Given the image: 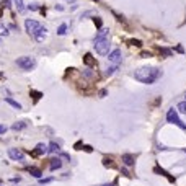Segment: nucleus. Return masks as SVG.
Masks as SVG:
<instances>
[{"instance_id": "obj_1", "label": "nucleus", "mask_w": 186, "mask_h": 186, "mask_svg": "<svg viewBox=\"0 0 186 186\" xmlns=\"http://www.w3.org/2000/svg\"><path fill=\"white\" fill-rule=\"evenodd\" d=\"M160 77H162V70L157 67H140L134 72V78L145 85H150L154 82H157Z\"/></svg>"}, {"instance_id": "obj_2", "label": "nucleus", "mask_w": 186, "mask_h": 186, "mask_svg": "<svg viewBox=\"0 0 186 186\" xmlns=\"http://www.w3.org/2000/svg\"><path fill=\"white\" fill-rule=\"evenodd\" d=\"M25 28H26V31L31 34V36L34 38L36 41H43L44 39V36L47 34V30H46V26H43L39 21H36V20H26L25 21Z\"/></svg>"}, {"instance_id": "obj_3", "label": "nucleus", "mask_w": 186, "mask_h": 186, "mask_svg": "<svg viewBox=\"0 0 186 186\" xmlns=\"http://www.w3.org/2000/svg\"><path fill=\"white\" fill-rule=\"evenodd\" d=\"M15 62H16V65H18L20 69H23V70H33V69L36 67V61H34V57H31V56L18 57Z\"/></svg>"}, {"instance_id": "obj_4", "label": "nucleus", "mask_w": 186, "mask_h": 186, "mask_svg": "<svg viewBox=\"0 0 186 186\" xmlns=\"http://www.w3.org/2000/svg\"><path fill=\"white\" fill-rule=\"evenodd\" d=\"M93 47H95V51L100 54V56H108V54H109V39L95 41Z\"/></svg>"}, {"instance_id": "obj_5", "label": "nucleus", "mask_w": 186, "mask_h": 186, "mask_svg": "<svg viewBox=\"0 0 186 186\" xmlns=\"http://www.w3.org/2000/svg\"><path fill=\"white\" fill-rule=\"evenodd\" d=\"M167 121L168 123H171V124H176L180 129H183V131H186V124L181 121L180 118H178V114H176V111H175L173 108L171 109H168V113H167Z\"/></svg>"}, {"instance_id": "obj_6", "label": "nucleus", "mask_w": 186, "mask_h": 186, "mask_svg": "<svg viewBox=\"0 0 186 186\" xmlns=\"http://www.w3.org/2000/svg\"><path fill=\"white\" fill-rule=\"evenodd\" d=\"M8 157L15 162H25V154L20 149H8Z\"/></svg>"}, {"instance_id": "obj_7", "label": "nucleus", "mask_w": 186, "mask_h": 186, "mask_svg": "<svg viewBox=\"0 0 186 186\" xmlns=\"http://www.w3.org/2000/svg\"><path fill=\"white\" fill-rule=\"evenodd\" d=\"M123 59V52H121V49H114V51H111V52L108 54V61L109 62H113V64H116L118 65L119 62H121Z\"/></svg>"}, {"instance_id": "obj_8", "label": "nucleus", "mask_w": 186, "mask_h": 186, "mask_svg": "<svg viewBox=\"0 0 186 186\" xmlns=\"http://www.w3.org/2000/svg\"><path fill=\"white\" fill-rule=\"evenodd\" d=\"M47 152H49V145H46V144H38L36 150H33V155H44Z\"/></svg>"}, {"instance_id": "obj_9", "label": "nucleus", "mask_w": 186, "mask_h": 186, "mask_svg": "<svg viewBox=\"0 0 186 186\" xmlns=\"http://www.w3.org/2000/svg\"><path fill=\"white\" fill-rule=\"evenodd\" d=\"M108 36H109V28H101L96 33V36H95V41H103V39H108Z\"/></svg>"}, {"instance_id": "obj_10", "label": "nucleus", "mask_w": 186, "mask_h": 186, "mask_svg": "<svg viewBox=\"0 0 186 186\" xmlns=\"http://www.w3.org/2000/svg\"><path fill=\"white\" fill-rule=\"evenodd\" d=\"M123 163L126 165V167H132V165L136 163V160H134V155L124 154V155H123Z\"/></svg>"}, {"instance_id": "obj_11", "label": "nucleus", "mask_w": 186, "mask_h": 186, "mask_svg": "<svg viewBox=\"0 0 186 186\" xmlns=\"http://www.w3.org/2000/svg\"><path fill=\"white\" fill-rule=\"evenodd\" d=\"M62 167V162H61V157H56V158H52L51 160V163H49V168L51 170H59V168Z\"/></svg>"}, {"instance_id": "obj_12", "label": "nucleus", "mask_w": 186, "mask_h": 186, "mask_svg": "<svg viewBox=\"0 0 186 186\" xmlns=\"http://www.w3.org/2000/svg\"><path fill=\"white\" fill-rule=\"evenodd\" d=\"M83 62H85L87 65H90V67H93V65H96V61L92 57V54H90V52H87V54L83 56Z\"/></svg>"}, {"instance_id": "obj_13", "label": "nucleus", "mask_w": 186, "mask_h": 186, "mask_svg": "<svg viewBox=\"0 0 186 186\" xmlns=\"http://www.w3.org/2000/svg\"><path fill=\"white\" fill-rule=\"evenodd\" d=\"M5 103H8V105L13 106L15 109H21V105H20L18 101H15L13 98H10V96H7V98H5Z\"/></svg>"}, {"instance_id": "obj_14", "label": "nucleus", "mask_w": 186, "mask_h": 186, "mask_svg": "<svg viewBox=\"0 0 186 186\" xmlns=\"http://www.w3.org/2000/svg\"><path fill=\"white\" fill-rule=\"evenodd\" d=\"M61 152V147H59V144H56V142H51L49 144V154H57L59 155Z\"/></svg>"}, {"instance_id": "obj_15", "label": "nucleus", "mask_w": 186, "mask_h": 186, "mask_svg": "<svg viewBox=\"0 0 186 186\" xmlns=\"http://www.w3.org/2000/svg\"><path fill=\"white\" fill-rule=\"evenodd\" d=\"M30 173L33 175L34 178H39V180H41V176H43V171H41L39 168H34V167L30 168Z\"/></svg>"}, {"instance_id": "obj_16", "label": "nucleus", "mask_w": 186, "mask_h": 186, "mask_svg": "<svg viewBox=\"0 0 186 186\" xmlns=\"http://www.w3.org/2000/svg\"><path fill=\"white\" fill-rule=\"evenodd\" d=\"M15 2V7H16V10H18V13H23L26 10V7L23 5V0H13Z\"/></svg>"}, {"instance_id": "obj_17", "label": "nucleus", "mask_w": 186, "mask_h": 186, "mask_svg": "<svg viewBox=\"0 0 186 186\" xmlns=\"http://www.w3.org/2000/svg\"><path fill=\"white\" fill-rule=\"evenodd\" d=\"M67 28H69V25H67V23H62L59 28H57V34H59V36H64V34L67 33Z\"/></svg>"}, {"instance_id": "obj_18", "label": "nucleus", "mask_w": 186, "mask_h": 186, "mask_svg": "<svg viewBox=\"0 0 186 186\" xmlns=\"http://www.w3.org/2000/svg\"><path fill=\"white\" fill-rule=\"evenodd\" d=\"M25 127H26V123H25V121H20V123H15V124H13L12 129H13V131H21V129H25Z\"/></svg>"}, {"instance_id": "obj_19", "label": "nucleus", "mask_w": 186, "mask_h": 186, "mask_svg": "<svg viewBox=\"0 0 186 186\" xmlns=\"http://www.w3.org/2000/svg\"><path fill=\"white\" fill-rule=\"evenodd\" d=\"M118 69H119V64H118V65H111V67H108V69H106V72H105V74L109 77V75H113L116 70H118Z\"/></svg>"}, {"instance_id": "obj_20", "label": "nucleus", "mask_w": 186, "mask_h": 186, "mask_svg": "<svg viewBox=\"0 0 186 186\" xmlns=\"http://www.w3.org/2000/svg\"><path fill=\"white\" fill-rule=\"evenodd\" d=\"M0 36H8V28L0 23Z\"/></svg>"}, {"instance_id": "obj_21", "label": "nucleus", "mask_w": 186, "mask_h": 186, "mask_svg": "<svg viewBox=\"0 0 186 186\" xmlns=\"http://www.w3.org/2000/svg\"><path fill=\"white\" fill-rule=\"evenodd\" d=\"M93 23H95V25L98 26L100 30L103 28V21H101V18H98V16H95V18H93Z\"/></svg>"}, {"instance_id": "obj_22", "label": "nucleus", "mask_w": 186, "mask_h": 186, "mask_svg": "<svg viewBox=\"0 0 186 186\" xmlns=\"http://www.w3.org/2000/svg\"><path fill=\"white\" fill-rule=\"evenodd\" d=\"M82 74H83V77H87V78H92L93 75H95V74H93V72L90 70V69H85V70L82 72Z\"/></svg>"}, {"instance_id": "obj_23", "label": "nucleus", "mask_w": 186, "mask_h": 186, "mask_svg": "<svg viewBox=\"0 0 186 186\" xmlns=\"http://www.w3.org/2000/svg\"><path fill=\"white\" fill-rule=\"evenodd\" d=\"M178 111H180V113H186V101L178 103Z\"/></svg>"}, {"instance_id": "obj_24", "label": "nucleus", "mask_w": 186, "mask_h": 186, "mask_svg": "<svg viewBox=\"0 0 186 186\" xmlns=\"http://www.w3.org/2000/svg\"><path fill=\"white\" fill-rule=\"evenodd\" d=\"M28 8L31 10V12H36V10H39V3H30Z\"/></svg>"}, {"instance_id": "obj_25", "label": "nucleus", "mask_w": 186, "mask_h": 186, "mask_svg": "<svg viewBox=\"0 0 186 186\" xmlns=\"http://www.w3.org/2000/svg\"><path fill=\"white\" fill-rule=\"evenodd\" d=\"M12 7V0H3L2 2V8H10Z\"/></svg>"}, {"instance_id": "obj_26", "label": "nucleus", "mask_w": 186, "mask_h": 186, "mask_svg": "<svg viewBox=\"0 0 186 186\" xmlns=\"http://www.w3.org/2000/svg\"><path fill=\"white\" fill-rule=\"evenodd\" d=\"M51 181H52V178H41L39 185H47V183H51Z\"/></svg>"}, {"instance_id": "obj_27", "label": "nucleus", "mask_w": 186, "mask_h": 186, "mask_svg": "<svg viewBox=\"0 0 186 186\" xmlns=\"http://www.w3.org/2000/svg\"><path fill=\"white\" fill-rule=\"evenodd\" d=\"M129 43H131V44H132V46H142V43H140V41H139V39H131V41H129Z\"/></svg>"}, {"instance_id": "obj_28", "label": "nucleus", "mask_w": 186, "mask_h": 186, "mask_svg": "<svg viewBox=\"0 0 186 186\" xmlns=\"http://www.w3.org/2000/svg\"><path fill=\"white\" fill-rule=\"evenodd\" d=\"M31 93H33V95H34V98H36V100H38V98H41V96H43V95H41L39 92H31Z\"/></svg>"}, {"instance_id": "obj_29", "label": "nucleus", "mask_w": 186, "mask_h": 186, "mask_svg": "<svg viewBox=\"0 0 186 186\" xmlns=\"http://www.w3.org/2000/svg\"><path fill=\"white\" fill-rule=\"evenodd\" d=\"M54 8H56V10H59V12H62V10H64V7H62L61 3H57V5H54Z\"/></svg>"}, {"instance_id": "obj_30", "label": "nucleus", "mask_w": 186, "mask_h": 186, "mask_svg": "<svg viewBox=\"0 0 186 186\" xmlns=\"http://www.w3.org/2000/svg\"><path fill=\"white\" fill-rule=\"evenodd\" d=\"M5 131H7V127H5V126H2V124H0V134H3V132H5Z\"/></svg>"}, {"instance_id": "obj_31", "label": "nucleus", "mask_w": 186, "mask_h": 186, "mask_svg": "<svg viewBox=\"0 0 186 186\" xmlns=\"http://www.w3.org/2000/svg\"><path fill=\"white\" fill-rule=\"evenodd\" d=\"M121 171H123V175H126V176H131V175H129V171H127V170H126V168H123V170H121Z\"/></svg>"}, {"instance_id": "obj_32", "label": "nucleus", "mask_w": 186, "mask_h": 186, "mask_svg": "<svg viewBox=\"0 0 186 186\" xmlns=\"http://www.w3.org/2000/svg\"><path fill=\"white\" fill-rule=\"evenodd\" d=\"M83 149H85V150H87V152H92V150H93V149H92V147H90V145H85V147H83Z\"/></svg>"}, {"instance_id": "obj_33", "label": "nucleus", "mask_w": 186, "mask_h": 186, "mask_svg": "<svg viewBox=\"0 0 186 186\" xmlns=\"http://www.w3.org/2000/svg\"><path fill=\"white\" fill-rule=\"evenodd\" d=\"M176 51H178V52H183L185 49H183V46H178V47H176Z\"/></svg>"}, {"instance_id": "obj_34", "label": "nucleus", "mask_w": 186, "mask_h": 186, "mask_svg": "<svg viewBox=\"0 0 186 186\" xmlns=\"http://www.w3.org/2000/svg\"><path fill=\"white\" fill-rule=\"evenodd\" d=\"M105 95H106V90H101V92H100V96H101V98H103Z\"/></svg>"}, {"instance_id": "obj_35", "label": "nucleus", "mask_w": 186, "mask_h": 186, "mask_svg": "<svg viewBox=\"0 0 186 186\" xmlns=\"http://www.w3.org/2000/svg\"><path fill=\"white\" fill-rule=\"evenodd\" d=\"M103 186H114V183H106V185H103Z\"/></svg>"}, {"instance_id": "obj_36", "label": "nucleus", "mask_w": 186, "mask_h": 186, "mask_svg": "<svg viewBox=\"0 0 186 186\" xmlns=\"http://www.w3.org/2000/svg\"><path fill=\"white\" fill-rule=\"evenodd\" d=\"M2 13H3V8L0 7V18H2Z\"/></svg>"}, {"instance_id": "obj_37", "label": "nucleus", "mask_w": 186, "mask_h": 186, "mask_svg": "<svg viewBox=\"0 0 186 186\" xmlns=\"http://www.w3.org/2000/svg\"><path fill=\"white\" fill-rule=\"evenodd\" d=\"M67 2H75V0H67Z\"/></svg>"}, {"instance_id": "obj_38", "label": "nucleus", "mask_w": 186, "mask_h": 186, "mask_svg": "<svg viewBox=\"0 0 186 186\" xmlns=\"http://www.w3.org/2000/svg\"><path fill=\"white\" fill-rule=\"evenodd\" d=\"M0 46H2V39H0Z\"/></svg>"}, {"instance_id": "obj_39", "label": "nucleus", "mask_w": 186, "mask_h": 186, "mask_svg": "<svg viewBox=\"0 0 186 186\" xmlns=\"http://www.w3.org/2000/svg\"><path fill=\"white\" fill-rule=\"evenodd\" d=\"M93 2H98V0H93Z\"/></svg>"}]
</instances>
